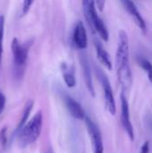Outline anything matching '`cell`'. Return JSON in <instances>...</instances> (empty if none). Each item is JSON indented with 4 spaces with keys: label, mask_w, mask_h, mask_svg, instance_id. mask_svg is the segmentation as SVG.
<instances>
[{
    "label": "cell",
    "mask_w": 152,
    "mask_h": 153,
    "mask_svg": "<svg viewBox=\"0 0 152 153\" xmlns=\"http://www.w3.org/2000/svg\"><path fill=\"white\" fill-rule=\"evenodd\" d=\"M42 125H43V116H42V112L39 110L18 132L19 144L22 147H26L35 143L41 134Z\"/></svg>",
    "instance_id": "cell-1"
},
{
    "label": "cell",
    "mask_w": 152,
    "mask_h": 153,
    "mask_svg": "<svg viewBox=\"0 0 152 153\" xmlns=\"http://www.w3.org/2000/svg\"><path fill=\"white\" fill-rule=\"evenodd\" d=\"M30 45L31 43L30 42L22 45L16 38H14L12 41L11 48H12V53L13 57V73L16 80H21L24 75L25 66L28 60Z\"/></svg>",
    "instance_id": "cell-2"
},
{
    "label": "cell",
    "mask_w": 152,
    "mask_h": 153,
    "mask_svg": "<svg viewBox=\"0 0 152 153\" xmlns=\"http://www.w3.org/2000/svg\"><path fill=\"white\" fill-rule=\"evenodd\" d=\"M129 39L125 30H121L118 34V43L116 54V68L129 66Z\"/></svg>",
    "instance_id": "cell-3"
},
{
    "label": "cell",
    "mask_w": 152,
    "mask_h": 153,
    "mask_svg": "<svg viewBox=\"0 0 152 153\" xmlns=\"http://www.w3.org/2000/svg\"><path fill=\"white\" fill-rule=\"evenodd\" d=\"M96 74L102 85V88H103L104 99H105L107 109L112 116H115L116 112V101H115V98H114L110 82H109L107 74L99 67H96Z\"/></svg>",
    "instance_id": "cell-4"
},
{
    "label": "cell",
    "mask_w": 152,
    "mask_h": 153,
    "mask_svg": "<svg viewBox=\"0 0 152 153\" xmlns=\"http://www.w3.org/2000/svg\"><path fill=\"white\" fill-rule=\"evenodd\" d=\"M84 120H85L87 130L89 132V135L91 139L93 153H104L103 140L99 126L96 125L95 122L92 121V119L89 116H86Z\"/></svg>",
    "instance_id": "cell-5"
},
{
    "label": "cell",
    "mask_w": 152,
    "mask_h": 153,
    "mask_svg": "<svg viewBox=\"0 0 152 153\" xmlns=\"http://www.w3.org/2000/svg\"><path fill=\"white\" fill-rule=\"evenodd\" d=\"M121 121L124 126L125 131L126 132L128 137L133 142L134 140V132L133 127L130 119V110H129V104L128 100L123 91L121 94Z\"/></svg>",
    "instance_id": "cell-6"
},
{
    "label": "cell",
    "mask_w": 152,
    "mask_h": 153,
    "mask_svg": "<svg viewBox=\"0 0 152 153\" xmlns=\"http://www.w3.org/2000/svg\"><path fill=\"white\" fill-rule=\"evenodd\" d=\"M121 2H122L123 5L125 6V10L127 11V13L133 18V20L135 22V24L140 28V30L142 31L146 32V30H147L146 22H145L143 17L142 16L140 11L136 7L135 4L132 0H121Z\"/></svg>",
    "instance_id": "cell-7"
},
{
    "label": "cell",
    "mask_w": 152,
    "mask_h": 153,
    "mask_svg": "<svg viewBox=\"0 0 152 153\" xmlns=\"http://www.w3.org/2000/svg\"><path fill=\"white\" fill-rule=\"evenodd\" d=\"M73 41L79 49H85L88 46V38L85 26L82 22H78L73 33Z\"/></svg>",
    "instance_id": "cell-8"
},
{
    "label": "cell",
    "mask_w": 152,
    "mask_h": 153,
    "mask_svg": "<svg viewBox=\"0 0 152 153\" xmlns=\"http://www.w3.org/2000/svg\"><path fill=\"white\" fill-rule=\"evenodd\" d=\"M65 106L69 111V113L71 114V116L73 117H74L75 119H84L86 117V114L82 108V107L73 99H72L69 96H65Z\"/></svg>",
    "instance_id": "cell-9"
},
{
    "label": "cell",
    "mask_w": 152,
    "mask_h": 153,
    "mask_svg": "<svg viewBox=\"0 0 152 153\" xmlns=\"http://www.w3.org/2000/svg\"><path fill=\"white\" fill-rule=\"evenodd\" d=\"M95 4H96V0H82L84 16L91 29H92L94 21L96 20L97 17H99L97 11H96Z\"/></svg>",
    "instance_id": "cell-10"
},
{
    "label": "cell",
    "mask_w": 152,
    "mask_h": 153,
    "mask_svg": "<svg viewBox=\"0 0 152 153\" xmlns=\"http://www.w3.org/2000/svg\"><path fill=\"white\" fill-rule=\"evenodd\" d=\"M95 48H96L97 57H98L99 63L102 65H104L106 68H108V70H112L113 65H112L110 56L107 52V50L104 48L102 44L100 42H99V41H95Z\"/></svg>",
    "instance_id": "cell-11"
},
{
    "label": "cell",
    "mask_w": 152,
    "mask_h": 153,
    "mask_svg": "<svg viewBox=\"0 0 152 153\" xmlns=\"http://www.w3.org/2000/svg\"><path fill=\"white\" fill-rule=\"evenodd\" d=\"M92 30H94L105 42H108V39H109V34H108V29H107L104 22L102 21V19L99 16L97 17L96 20L94 21L93 26H92Z\"/></svg>",
    "instance_id": "cell-12"
},
{
    "label": "cell",
    "mask_w": 152,
    "mask_h": 153,
    "mask_svg": "<svg viewBox=\"0 0 152 153\" xmlns=\"http://www.w3.org/2000/svg\"><path fill=\"white\" fill-rule=\"evenodd\" d=\"M63 78L68 88H73L76 85V79L74 72L72 67H68L66 65H62Z\"/></svg>",
    "instance_id": "cell-13"
},
{
    "label": "cell",
    "mask_w": 152,
    "mask_h": 153,
    "mask_svg": "<svg viewBox=\"0 0 152 153\" xmlns=\"http://www.w3.org/2000/svg\"><path fill=\"white\" fill-rule=\"evenodd\" d=\"M82 69H83V74H84V78H85V82L87 85V88L90 91V93L91 94V96H95V91H94V88H93V84H92V79H91V74H90V70L88 65V62L82 58Z\"/></svg>",
    "instance_id": "cell-14"
},
{
    "label": "cell",
    "mask_w": 152,
    "mask_h": 153,
    "mask_svg": "<svg viewBox=\"0 0 152 153\" xmlns=\"http://www.w3.org/2000/svg\"><path fill=\"white\" fill-rule=\"evenodd\" d=\"M33 105H34V101L33 100H29L26 104H25V107H24V109L22 111V118H21V121L19 123V125L17 126V128H16V131L19 132L26 124L27 120H28V117L32 110V108H33Z\"/></svg>",
    "instance_id": "cell-15"
},
{
    "label": "cell",
    "mask_w": 152,
    "mask_h": 153,
    "mask_svg": "<svg viewBox=\"0 0 152 153\" xmlns=\"http://www.w3.org/2000/svg\"><path fill=\"white\" fill-rule=\"evenodd\" d=\"M139 65L144 70L146 71L147 74H148V78L150 80V82L152 83V64L147 59L145 58H139L138 60Z\"/></svg>",
    "instance_id": "cell-16"
},
{
    "label": "cell",
    "mask_w": 152,
    "mask_h": 153,
    "mask_svg": "<svg viewBox=\"0 0 152 153\" xmlns=\"http://www.w3.org/2000/svg\"><path fill=\"white\" fill-rule=\"evenodd\" d=\"M4 18L0 16V65L2 62L3 55V39H4Z\"/></svg>",
    "instance_id": "cell-17"
},
{
    "label": "cell",
    "mask_w": 152,
    "mask_h": 153,
    "mask_svg": "<svg viewBox=\"0 0 152 153\" xmlns=\"http://www.w3.org/2000/svg\"><path fill=\"white\" fill-rule=\"evenodd\" d=\"M34 1L35 0H23L22 6V15H26L28 13V12L30 11Z\"/></svg>",
    "instance_id": "cell-18"
},
{
    "label": "cell",
    "mask_w": 152,
    "mask_h": 153,
    "mask_svg": "<svg viewBox=\"0 0 152 153\" xmlns=\"http://www.w3.org/2000/svg\"><path fill=\"white\" fill-rule=\"evenodd\" d=\"M7 138H6V128H3L2 129V131H1V134H0V141H1V143H2V145L3 146H4L5 145V143H6V140Z\"/></svg>",
    "instance_id": "cell-19"
},
{
    "label": "cell",
    "mask_w": 152,
    "mask_h": 153,
    "mask_svg": "<svg viewBox=\"0 0 152 153\" xmlns=\"http://www.w3.org/2000/svg\"><path fill=\"white\" fill-rule=\"evenodd\" d=\"M5 101H6L5 96L0 91V115L2 114V112H3V110H4V107H5Z\"/></svg>",
    "instance_id": "cell-20"
},
{
    "label": "cell",
    "mask_w": 152,
    "mask_h": 153,
    "mask_svg": "<svg viewBox=\"0 0 152 153\" xmlns=\"http://www.w3.org/2000/svg\"><path fill=\"white\" fill-rule=\"evenodd\" d=\"M140 153H150V142L146 141L141 147Z\"/></svg>",
    "instance_id": "cell-21"
},
{
    "label": "cell",
    "mask_w": 152,
    "mask_h": 153,
    "mask_svg": "<svg viewBox=\"0 0 152 153\" xmlns=\"http://www.w3.org/2000/svg\"><path fill=\"white\" fill-rule=\"evenodd\" d=\"M105 4H106V0H96V5L100 12L104 10Z\"/></svg>",
    "instance_id": "cell-22"
}]
</instances>
